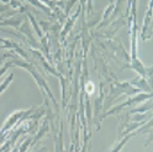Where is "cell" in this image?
I'll list each match as a JSON object with an SVG mask.
<instances>
[{
    "label": "cell",
    "mask_w": 153,
    "mask_h": 152,
    "mask_svg": "<svg viewBox=\"0 0 153 152\" xmlns=\"http://www.w3.org/2000/svg\"><path fill=\"white\" fill-rule=\"evenodd\" d=\"M11 79H13V75H10V77H9V78H7V79H6L5 82H4V85H0V92H1V90H4V89H5V87H6V85L9 84V82H10Z\"/></svg>",
    "instance_id": "cell-1"
}]
</instances>
